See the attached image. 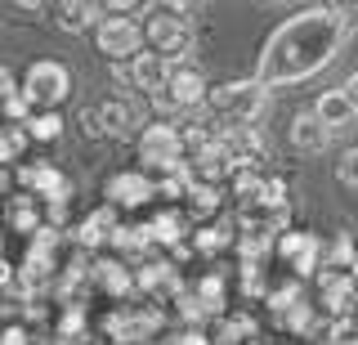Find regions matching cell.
Masks as SVG:
<instances>
[{"label":"cell","mask_w":358,"mask_h":345,"mask_svg":"<svg viewBox=\"0 0 358 345\" xmlns=\"http://www.w3.org/2000/svg\"><path fill=\"white\" fill-rule=\"evenodd\" d=\"M354 36V18L341 5H309L296 9L287 23L273 27V36L264 41L260 63H255L251 81L260 90H287L309 76H318L336 54L345 50V41Z\"/></svg>","instance_id":"6da1fadb"},{"label":"cell","mask_w":358,"mask_h":345,"mask_svg":"<svg viewBox=\"0 0 358 345\" xmlns=\"http://www.w3.org/2000/svg\"><path fill=\"white\" fill-rule=\"evenodd\" d=\"M143 50L157 54L166 63H184V54L193 50V18H188V5H152L139 23Z\"/></svg>","instance_id":"7a4b0ae2"},{"label":"cell","mask_w":358,"mask_h":345,"mask_svg":"<svg viewBox=\"0 0 358 345\" xmlns=\"http://www.w3.org/2000/svg\"><path fill=\"white\" fill-rule=\"evenodd\" d=\"M264 104H268V90H260V85L246 76V81L210 85L201 108H206V117L215 121L220 130H229V126H251V121L264 113Z\"/></svg>","instance_id":"3957f363"},{"label":"cell","mask_w":358,"mask_h":345,"mask_svg":"<svg viewBox=\"0 0 358 345\" xmlns=\"http://www.w3.org/2000/svg\"><path fill=\"white\" fill-rule=\"evenodd\" d=\"M206 76H201V68H193V63H175L171 76H166V85L157 94H148V104L157 108L162 117H193L201 113V104H206Z\"/></svg>","instance_id":"277c9868"},{"label":"cell","mask_w":358,"mask_h":345,"mask_svg":"<svg viewBox=\"0 0 358 345\" xmlns=\"http://www.w3.org/2000/svg\"><path fill=\"white\" fill-rule=\"evenodd\" d=\"M139 171L148 175V180H166V175H179L184 171V148H179V126L171 121H152V126H143L139 135Z\"/></svg>","instance_id":"5b68a950"},{"label":"cell","mask_w":358,"mask_h":345,"mask_svg":"<svg viewBox=\"0 0 358 345\" xmlns=\"http://www.w3.org/2000/svg\"><path fill=\"white\" fill-rule=\"evenodd\" d=\"M18 90L36 113H59V104L72 94V72H67L59 59H36L27 68V76H22Z\"/></svg>","instance_id":"8992f818"},{"label":"cell","mask_w":358,"mask_h":345,"mask_svg":"<svg viewBox=\"0 0 358 345\" xmlns=\"http://www.w3.org/2000/svg\"><path fill=\"white\" fill-rule=\"evenodd\" d=\"M103 332L117 345H148L157 332H162V314H157L152 305H121V309L108 314Z\"/></svg>","instance_id":"52a82bcc"},{"label":"cell","mask_w":358,"mask_h":345,"mask_svg":"<svg viewBox=\"0 0 358 345\" xmlns=\"http://www.w3.org/2000/svg\"><path fill=\"white\" fill-rule=\"evenodd\" d=\"M273 255L291 269V278H309V274H318V265H322V242H318V233H300V229H282L273 238Z\"/></svg>","instance_id":"ba28073f"},{"label":"cell","mask_w":358,"mask_h":345,"mask_svg":"<svg viewBox=\"0 0 358 345\" xmlns=\"http://www.w3.org/2000/svg\"><path fill=\"white\" fill-rule=\"evenodd\" d=\"M94 41H99V54H108L112 63H126L143 50V36H139V23H134V18H99Z\"/></svg>","instance_id":"9c48e42d"},{"label":"cell","mask_w":358,"mask_h":345,"mask_svg":"<svg viewBox=\"0 0 358 345\" xmlns=\"http://www.w3.org/2000/svg\"><path fill=\"white\" fill-rule=\"evenodd\" d=\"M139 126V104L134 99H103L99 108H90L85 113V130L90 135H130V130Z\"/></svg>","instance_id":"30bf717a"},{"label":"cell","mask_w":358,"mask_h":345,"mask_svg":"<svg viewBox=\"0 0 358 345\" xmlns=\"http://www.w3.org/2000/svg\"><path fill=\"white\" fill-rule=\"evenodd\" d=\"M18 184L27 188V197H36V202H67V193H72V184H67V175L59 166L50 162H36V166H18Z\"/></svg>","instance_id":"8fae6325"},{"label":"cell","mask_w":358,"mask_h":345,"mask_svg":"<svg viewBox=\"0 0 358 345\" xmlns=\"http://www.w3.org/2000/svg\"><path fill=\"white\" fill-rule=\"evenodd\" d=\"M171 68L175 63H166V59H157V54H148V50H139L134 59H126L117 68V76L126 85H134V90H143V94H157L166 85V76H171Z\"/></svg>","instance_id":"7c38bea8"},{"label":"cell","mask_w":358,"mask_h":345,"mask_svg":"<svg viewBox=\"0 0 358 345\" xmlns=\"http://www.w3.org/2000/svg\"><path fill=\"white\" fill-rule=\"evenodd\" d=\"M103 197H108V206H148L152 202V180L143 171H117V175H108L103 180Z\"/></svg>","instance_id":"4fadbf2b"},{"label":"cell","mask_w":358,"mask_h":345,"mask_svg":"<svg viewBox=\"0 0 358 345\" xmlns=\"http://www.w3.org/2000/svg\"><path fill=\"white\" fill-rule=\"evenodd\" d=\"M287 143H291L296 153H305V157H313V153H322V148L331 143V135L322 130V121L305 108V113L291 117V126H287Z\"/></svg>","instance_id":"5bb4252c"},{"label":"cell","mask_w":358,"mask_h":345,"mask_svg":"<svg viewBox=\"0 0 358 345\" xmlns=\"http://www.w3.org/2000/svg\"><path fill=\"white\" fill-rule=\"evenodd\" d=\"M309 113L322 121V130H327V135H336V130H350L354 121H358V113H354L350 99H345V90H322L318 104H313Z\"/></svg>","instance_id":"9a60e30c"},{"label":"cell","mask_w":358,"mask_h":345,"mask_svg":"<svg viewBox=\"0 0 358 345\" xmlns=\"http://www.w3.org/2000/svg\"><path fill=\"white\" fill-rule=\"evenodd\" d=\"M85 278L99 287V292H108V296H117V300H126V296L134 292V274L117 260V255H108V260H94Z\"/></svg>","instance_id":"2e32d148"},{"label":"cell","mask_w":358,"mask_h":345,"mask_svg":"<svg viewBox=\"0 0 358 345\" xmlns=\"http://www.w3.org/2000/svg\"><path fill=\"white\" fill-rule=\"evenodd\" d=\"M112 229H117V216H112V206H99V211H90V216H85L72 233H76V247L94 251V247H108Z\"/></svg>","instance_id":"e0dca14e"},{"label":"cell","mask_w":358,"mask_h":345,"mask_svg":"<svg viewBox=\"0 0 358 345\" xmlns=\"http://www.w3.org/2000/svg\"><path fill=\"white\" fill-rule=\"evenodd\" d=\"M143 233H148V242L152 247H171V251H179V238L188 233V225H184V211H157V216L143 225Z\"/></svg>","instance_id":"ac0fdd59"},{"label":"cell","mask_w":358,"mask_h":345,"mask_svg":"<svg viewBox=\"0 0 358 345\" xmlns=\"http://www.w3.org/2000/svg\"><path fill=\"white\" fill-rule=\"evenodd\" d=\"M233 242H238V233H233L229 220H206V225L193 233V251H201V255H215L224 247H233Z\"/></svg>","instance_id":"d6986e66"},{"label":"cell","mask_w":358,"mask_h":345,"mask_svg":"<svg viewBox=\"0 0 358 345\" xmlns=\"http://www.w3.org/2000/svg\"><path fill=\"white\" fill-rule=\"evenodd\" d=\"M63 113H31L27 121H22V135H27V143H54L63 139Z\"/></svg>","instance_id":"ffe728a7"},{"label":"cell","mask_w":358,"mask_h":345,"mask_svg":"<svg viewBox=\"0 0 358 345\" xmlns=\"http://www.w3.org/2000/svg\"><path fill=\"white\" fill-rule=\"evenodd\" d=\"M99 23V5H85V0H76V5H59V27L63 31H90Z\"/></svg>","instance_id":"44dd1931"},{"label":"cell","mask_w":358,"mask_h":345,"mask_svg":"<svg viewBox=\"0 0 358 345\" xmlns=\"http://www.w3.org/2000/svg\"><path fill=\"white\" fill-rule=\"evenodd\" d=\"M9 225H14L18 233H36L41 229V206H36V197H14L9 202Z\"/></svg>","instance_id":"7402d4cb"},{"label":"cell","mask_w":358,"mask_h":345,"mask_svg":"<svg viewBox=\"0 0 358 345\" xmlns=\"http://www.w3.org/2000/svg\"><path fill=\"white\" fill-rule=\"evenodd\" d=\"M331 171H336V184H341V188L358 193V148H345V153H341V162H336Z\"/></svg>","instance_id":"603a6c76"},{"label":"cell","mask_w":358,"mask_h":345,"mask_svg":"<svg viewBox=\"0 0 358 345\" xmlns=\"http://www.w3.org/2000/svg\"><path fill=\"white\" fill-rule=\"evenodd\" d=\"M22 148H27V135H22V126H0V162H18Z\"/></svg>","instance_id":"cb8c5ba5"},{"label":"cell","mask_w":358,"mask_h":345,"mask_svg":"<svg viewBox=\"0 0 358 345\" xmlns=\"http://www.w3.org/2000/svg\"><path fill=\"white\" fill-rule=\"evenodd\" d=\"M31 113H36V108L22 99V90H14L9 99H0V117H9V126H22V121H27Z\"/></svg>","instance_id":"d4e9b609"},{"label":"cell","mask_w":358,"mask_h":345,"mask_svg":"<svg viewBox=\"0 0 358 345\" xmlns=\"http://www.w3.org/2000/svg\"><path fill=\"white\" fill-rule=\"evenodd\" d=\"M0 345H31V332L22 323H9V328H0Z\"/></svg>","instance_id":"484cf974"},{"label":"cell","mask_w":358,"mask_h":345,"mask_svg":"<svg viewBox=\"0 0 358 345\" xmlns=\"http://www.w3.org/2000/svg\"><path fill=\"white\" fill-rule=\"evenodd\" d=\"M18 90V81H14V72H9L5 68V63H0V99H9V94H14Z\"/></svg>","instance_id":"4316f807"},{"label":"cell","mask_w":358,"mask_h":345,"mask_svg":"<svg viewBox=\"0 0 358 345\" xmlns=\"http://www.w3.org/2000/svg\"><path fill=\"white\" fill-rule=\"evenodd\" d=\"M341 90H345V99H350V104H354V113H358V68L350 72V81H345Z\"/></svg>","instance_id":"83f0119b"},{"label":"cell","mask_w":358,"mask_h":345,"mask_svg":"<svg viewBox=\"0 0 358 345\" xmlns=\"http://www.w3.org/2000/svg\"><path fill=\"white\" fill-rule=\"evenodd\" d=\"M0 184H5V166H0Z\"/></svg>","instance_id":"f1b7e54d"},{"label":"cell","mask_w":358,"mask_h":345,"mask_svg":"<svg viewBox=\"0 0 358 345\" xmlns=\"http://www.w3.org/2000/svg\"><path fill=\"white\" fill-rule=\"evenodd\" d=\"M251 345H264V341H251Z\"/></svg>","instance_id":"f546056e"}]
</instances>
